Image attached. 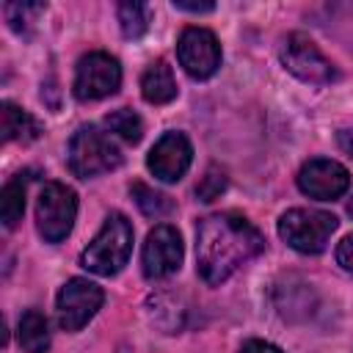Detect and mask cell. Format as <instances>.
<instances>
[{"label":"cell","instance_id":"obj_1","mask_svg":"<svg viewBox=\"0 0 353 353\" xmlns=\"http://www.w3.org/2000/svg\"><path fill=\"white\" fill-rule=\"evenodd\" d=\"M196 270L207 284L226 281L237 268L265 251L259 229L237 212H215L196 229Z\"/></svg>","mask_w":353,"mask_h":353},{"label":"cell","instance_id":"obj_2","mask_svg":"<svg viewBox=\"0 0 353 353\" xmlns=\"http://www.w3.org/2000/svg\"><path fill=\"white\" fill-rule=\"evenodd\" d=\"M132 251V223L121 212H110L97 232V237L88 243V248L80 254V265L97 276H116Z\"/></svg>","mask_w":353,"mask_h":353},{"label":"cell","instance_id":"obj_3","mask_svg":"<svg viewBox=\"0 0 353 353\" xmlns=\"http://www.w3.org/2000/svg\"><path fill=\"white\" fill-rule=\"evenodd\" d=\"M121 163V149L97 127H80L69 141V168L80 179L113 171Z\"/></svg>","mask_w":353,"mask_h":353},{"label":"cell","instance_id":"obj_4","mask_svg":"<svg viewBox=\"0 0 353 353\" xmlns=\"http://www.w3.org/2000/svg\"><path fill=\"white\" fill-rule=\"evenodd\" d=\"M339 221L331 215V212H323V210H303V207H295V210H287L281 218H279V234L281 240L301 251V254H320L331 234L336 232Z\"/></svg>","mask_w":353,"mask_h":353},{"label":"cell","instance_id":"obj_5","mask_svg":"<svg viewBox=\"0 0 353 353\" xmlns=\"http://www.w3.org/2000/svg\"><path fill=\"white\" fill-rule=\"evenodd\" d=\"M74 215H77V196H74V190L61 185V182H47L41 188V193H39V201H36L39 234L47 243H61L72 232Z\"/></svg>","mask_w":353,"mask_h":353},{"label":"cell","instance_id":"obj_6","mask_svg":"<svg viewBox=\"0 0 353 353\" xmlns=\"http://www.w3.org/2000/svg\"><path fill=\"white\" fill-rule=\"evenodd\" d=\"M279 58L284 63L287 72H292L298 80L303 83H314V85H323V83H331L336 77V69L334 63L320 52V47L303 36V33H290L284 41H281V50H279Z\"/></svg>","mask_w":353,"mask_h":353},{"label":"cell","instance_id":"obj_7","mask_svg":"<svg viewBox=\"0 0 353 353\" xmlns=\"http://www.w3.org/2000/svg\"><path fill=\"white\" fill-rule=\"evenodd\" d=\"M121 85V66L113 55L108 52H88L77 61L74 69V97L83 102L91 99H105L110 94H116Z\"/></svg>","mask_w":353,"mask_h":353},{"label":"cell","instance_id":"obj_8","mask_svg":"<svg viewBox=\"0 0 353 353\" xmlns=\"http://www.w3.org/2000/svg\"><path fill=\"white\" fill-rule=\"evenodd\" d=\"M105 292L88 279H69L58 292V325L63 331H80L102 306Z\"/></svg>","mask_w":353,"mask_h":353},{"label":"cell","instance_id":"obj_9","mask_svg":"<svg viewBox=\"0 0 353 353\" xmlns=\"http://www.w3.org/2000/svg\"><path fill=\"white\" fill-rule=\"evenodd\" d=\"M176 58L190 77L207 80L221 66V44L207 28H185L176 41Z\"/></svg>","mask_w":353,"mask_h":353},{"label":"cell","instance_id":"obj_10","mask_svg":"<svg viewBox=\"0 0 353 353\" xmlns=\"http://www.w3.org/2000/svg\"><path fill=\"white\" fill-rule=\"evenodd\" d=\"M182 256H185V248H182L179 232L168 223H160L149 232V237L143 243V254H141L143 276L146 279H165V276L179 270Z\"/></svg>","mask_w":353,"mask_h":353},{"label":"cell","instance_id":"obj_11","mask_svg":"<svg viewBox=\"0 0 353 353\" xmlns=\"http://www.w3.org/2000/svg\"><path fill=\"white\" fill-rule=\"evenodd\" d=\"M298 188L317 201H331L339 199L350 188V174L342 163L328 160V157H314L301 165L298 171Z\"/></svg>","mask_w":353,"mask_h":353},{"label":"cell","instance_id":"obj_12","mask_svg":"<svg viewBox=\"0 0 353 353\" xmlns=\"http://www.w3.org/2000/svg\"><path fill=\"white\" fill-rule=\"evenodd\" d=\"M193 160V146L182 132H163L157 143L149 149L146 165L163 182H176L185 176Z\"/></svg>","mask_w":353,"mask_h":353},{"label":"cell","instance_id":"obj_13","mask_svg":"<svg viewBox=\"0 0 353 353\" xmlns=\"http://www.w3.org/2000/svg\"><path fill=\"white\" fill-rule=\"evenodd\" d=\"M141 94L152 105H165V102H171L176 97L174 72H171V66L163 58H157V61H152L146 66V72L141 77Z\"/></svg>","mask_w":353,"mask_h":353},{"label":"cell","instance_id":"obj_14","mask_svg":"<svg viewBox=\"0 0 353 353\" xmlns=\"http://www.w3.org/2000/svg\"><path fill=\"white\" fill-rule=\"evenodd\" d=\"M0 130H3V141H22V143H30L41 135V124L14 102L0 105Z\"/></svg>","mask_w":353,"mask_h":353},{"label":"cell","instance_id":"obj_15","mask_svg":"<svg viewBox=\"0 0 353 353\" xmlns=\"http://www.w3.org/2000/svg\"><path fill=\"white\" fill-rule=\"evenodd\" d=\"M19 345L25 353H47L50 350V325L41 312L28 309L19 317Z\"/></svg>","mask_w":353,"mask_h":353},{"label":"cell","instance_id":"obj_16","mask_svg":"<svg viewBox=\"0 0 353 353\" xmlns=\"http://www.w3.org/2000/svg\"><path fill=\"white\" fill-rule=\"evenodd\" d=\"M22 212H25V179H22V174H17L0 190V218L8 229H14L22 218Z\"/></svg>","mask_w":353,"mask_h":353},{"label":"cell","instance_id":"obj_17","mask_svg":"<svg viewBox=\"0 0 353 353\" xmlns=\"http://www.w3.org/2000/svg\"><path fill=\"white\" fill-rule=\"evenodd\" d=\"M130 193H132L138 210H141L146 218H163V215H168V212L174 210V201H171L165 193H160V190H154V188H149V185H143V182H132Z\"/></svg>","mask_w":353,"mask_h":353},{"label":"cell","instance_id":"obj_18","mask_svg":"<svg viewBox=\"0 0 353 353\" xmlns=\"http://www.w3.org/2000/svg\"><path fill=\"white\" fill-rule=\"evenodd\" d=\"M119 25H121V33L127 39L143 36L146 28H149V6L146 3H138V0L119 3Z\"/></svg>","mask_w":353,"mask_h":353},{"label":"cell","instance_id":"obj_19","mask_svg":"<svg viewBox=\"0 0 353 353\" xmlns=\"http://www.w3.org/2000/svg\"><path fill=\"white\" fill-rule=\"evenodd\" d=\"M105 127H108L110 132H116L119 138L130 141V143H138V141L143 138V121H141V116H138L135 110H130V108H119V110L108 113V116H105Z\"/></svg>","mask_w":353,"mask_h":353},{"label":"cell","instance_id":"obj_20","mask_svg":"<svg viewBox=\"0 0 353 353\" xmlns=\"http://www.w3.org/2000/svg\"><path fill=\"white\" fill-rule=\"evenodd\" d=\"M44 3H6L3 14H6V22L11 30L17 33H30L33 25L39 22V17L44 14Z\"/></svg>","mask_w":353,"mask_h":353},{"label":"cell","instance_id":"obj_21","mask_svg":"<svg viewBox=\"0 0 353 353\" xmlns=\"http://www.w3.org/2000/svg\"><path fill=\"white\" fill-rule=\"evenodd\" d=\"M226 171L223 168H218V165H210L207 171H204V176L199 179V185H196V196H199V201H215L223 190H226Z\"/></svg>","mask_w":353,"mask_h":353},{"label":"cell","instance_id":"obj_22","mask_svg":"<svg viewBox=\"0 0 353 353\" xmlns=\"http://www.w3.org/2000/svg\"><path fill=\"white\" fill-rule=\"evenodd\" d=\"M336 262L353 273V234H347L339 245H336Z\"/></svg>","mask_w":353,"mask_h":353},{"label":"cell","instance_id":"obj_23","mask_svg":"<svg viewBox=\"0 0 353 353\" xmlns=\"http://www.w3.org/2000/svg\"><path fill=\"white\" fill-rule=\"evenodd\" d=\"M240 353H281L276 345H270V342H262V339H251V342H245L243 347H240Z\"/></svg>","mask_w":353,"mask_h":353},{"label":"cell","instance_id":"obj_24","mask_svg":"<svg viewBox=\"0 0 353 353\" xmlns=\"http://www.w3.org/2000/svg\"><path fill=\"white\" fill-rule=\"evenodd\" d=\"M174 8L176 11H190V14H204V11H212L215 3H185V0H174Z\"/></svg>","mask_w":353,"mask_h":353},{"label":"cell","instance_id":"obj_25","mask_svg":"<svg viewBox=\"0 0 353 353\" xmlns=\"http://www.w3.org/2000/svg\"><path fill=\"white\" fill-rule=\"evenodd\" d=\"M339 149L353 157V127H347V130L339 132Z\"/></svg>","mask_w":353,"mask_h":353},{"label":"cell","instance_id":"obj_26","mask_svg":"<svg viewBox=\"0 0 353 353\" xmlns=\"http://www.w3.org/2000/svg\"><path fill=\"white\" fill-rule=\"evenodd\" d=\"M347 215H353V196H350V201H347Z\"/></svg>","mask_w":353,"mask_h":353}]
</instances>
